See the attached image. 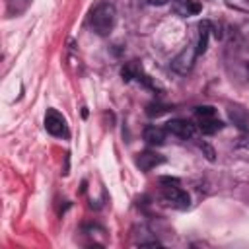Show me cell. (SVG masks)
<instances>
[{
    "label": "cell",
    "instance_id": "obj_15",
    "mask_svg": "<svg viewBox=\"0 0 249 249\" xmlns=\"http://www.w3.org/2000/svg\"><path fill=\"white\" fill-rule=\"evenodd\" d=\"M200 150H204L206 158H208L210 161H214V150H212V148H210L208 144H204V142H202V144H200Z\"/></svg>",
    "mask_w": 249,
    "mask_h": 249
},
{
    "label": "cell",
    "instance_id": "obj_1",
    "mask_svg": "<svg viewBox=\"0 0 249 249\" xmlns=\"http://www.w3.org/2000/svg\"><path fill=\"white\" fill-rule=\"evenodd\" d=\"M117 21V10L109 2H101L91 12V27L97 35H109Z\"/></svg>",
    "mask_w": 249,
    "mask_h": 249
},
{
    "label": "cell",
    "instance_id": "obj_16",
    "mask_svg": "<svg viewBox=\"0 0 249 249\" xmlns=\"http://www.w3.org/2000/svg\"><path fill=\"white\" fill-rule=\"evenodd\" d=\"M160 181H161L163 185H177V183H179V179H175V177H161Z\"/></svg>",
    "mask_w": 249,
    "mask_h": 249
},
{
    "label": "cell",
    "instance_id": "obj_7",
    "mask_svg": "<svg viewBox=\"0 0 249 249\" xmlns=\"http://www.w3.org/2000/svg\"><path fill=\"white\" fill-rule=\"evenodd\" d=\"M212 31H214L212 21L202 19V21L198 23V37H196V45H195L196 54H204V53H206V49H208V39H210V33H212Z\"/></svg>",
    "mask_w": 249,
    "mask_h": 249
},
{
    "label": "cell",
    "instance_id": "obj_8",
    "mask_svg": "<svg viewBox=\"0 0 249 249\" xmlns=\"http://www.w3.org/2000/svg\"><path fill=\"white\" fill-rule=\"evenodd\" d=\"M163 161H165V158L160 156V154H156V152H140V154L136 156V165H138L142 171H150V169H154L156 165H161Z\"/></svg>",
    "mask_w": 249,
    "mask_h": 249
},
{
    "label": "cell",
    "instance_id": "obj_3",
    "mask_svg": "<svg viewBox=\"0 0 249 249\" xmlns=\"http://www.w3.org/2000/svg\"><path fill=\"white\" fill-rule=\"evenodd\" d=\"M161 198H163L165 204H169V206H173V208H179V210L187 208L189 202H191L189 195H187L183 189H179V187H171V185L163 187V191H161Z\"/></svg>",
    "mask_w": 249,
    "mask_h": 249
},
{
    "label": "cell",
    "instance_id": "obj_4",
    "mask_svg": "<svg viewBox=\"0 0 249 249\" xmlns=\"http://www.w3.org/2000/svg\"><path fill=\"white\" fill-rule=\"evenodd\" d=\"M165 130H167L169 134L181 138V140L193 138L195 132H196L195 124H193L191 121H187V119H171V121H167V123H165Z\"/></svg>",
    "mask_w": 249,
    "mask_h": 249
},
{
    "label": "cell",
    "instance_id": "obj_10",
    "mask_svg": "<svg viewBox=\"0 0 249 249\" xmlns=\"http://www.w3.org/2000/svg\"><path fill=\"white\" fill-rule=\"evenodd\" d=\"M222 126H224V123L220 119H214V117L200 119V123H198V128H200L202 134H214V132L222 130Z\"/></svg>",
    "mask_w": 249,
    "mask_h": 249
},
{
    "label": "cell",
    "instance_id": "obj_13",
    "mask_svg": "<svg viewBox=\"0 0 249 249\" xmlns=\"http://www.w3.org/2000/svg\"><path fill=\"white\" fill-rule=\"evenodd\" d=\"M230 117L237 123L239 128H247V119H245V115H239V109H230Z\"/></svg>",
    "mask_w": 249,
    "mask_h": 249
},
{
    "label": "cell",
    "instance_id": "obj_12",
    "mask_svg": "<svg viewBox=\"0 0 249 249\" xmlns=\"http://www.w3.org/2000/svg\"><path fill=\"white\" fill-rule=\"evenodd\" d=\"M195 115H196L198 119H208V117H214V115H216V109H214L212 105H198V107L195 109Z\"/></svg>",
    "mask_w": 249,
    "mask_h": 249
},
{
    "label": "cell",
    "instance_id": "obj_14",
    "mask_svg": "<svg viewBox=\"0 0 249 249\" xmlns=\"http://www.w3.org/2000/svg\"><path fill=\"white\" fill-rule=\"evenodd\" d=\"M165 111H167V109H165L163 105H160V103H150L148 109H146V113H148L150 117H154V115L158 117V115H161V113H165Z\"/></svg>",
    "mask_w": 249,
    "mask_h": 249
},
{
    "label": "cell",
    "instance_id": "obj_2",
    "mask_svg": "<svg viewBox=\"0 0 249 249\" xmlns=\"http://www.w3.org/2000/svg\"><path fill=\"white\" fill-rule=\"evenodd\" d=\"M45 128H47L49 134H53V136H56V138H68V136H70L66 119H64L56 109H47V115H45Z\"/></svg>",
    "mask_w": 249,
    "mask_h": 249
},
{
    "label": "cell",
    "instance_id": "obj_6",
    "mask_svg": "<svg viewBox=\"0 0 249 249\" xmlns=\"http://www.w3.org/2000/svg\"><path fill=\"white\" fill-rule=\"evenodd\" d=\"M171 10L181 18H191L200 12V4L196 0H171Z\"/></svg>",
    "mask_w": 249,
    "mask_h": 249
},
{
    "label": "cell",
    "instance_id": "obj_17",
    "mask_svg": "<svg viewBox=\"0 0 249 249\" xmlns=\"http://www.w3.org/2000/svg\"><path fill=\"white\" fill-rule=\"evenodd\" d=\"M169 0H148V4H152V6H163V4H167Z\"/></svg>",
    "mask_w": 249,
    "mask_h": 249
},
{
    "label": "cell",
    "instance_id": "obj_11",
    "mask_svg": "<svg viewBox=\"0 0 249 249\" xmlns=\"http://www.w3.org/2000/svg\"><path fill=\"white\" fill-rule=\"evenodd\" d=\"M121 76H123V80H124V82H130V80H134V78H138V80H140L142 70L138 68V64H136V62H128V64H124V66L121 68Z\"/></svg>",
    "mask_w": 249,
    "mask_h": 249
},
{
    "label": "cell",
    "instance_id": "obj_5",
    "mask_svg": "<svg viewBox=\"0 0 249 249\" xmlns=\"http://www.w3.org/2000/svg\"><path fill=\"white\" fill-rule=\"evenodd\" d=\"M195 56H198V54H196V49H195V47H187V49H183V51L171 60V68H173L177 74H187V72H191V68H193Z\"/></svg>",
    "mask_w": 249,
    "mask_h": 249
},
{
    "label": "cell",
    "instance_id": "obj_9",
    "mask_svg": "<svg viewBox=\"0 0 249 249\" xmlns=\"http://www.w3.org/2000/svg\"><path fill=\"white\" fill-rule=\"evenodd\" d=\"M165 128H160V126H156V124H150V126H146L144 128V132H142V136H144V140L150 144V146H161L163 142H165Z\"/></svg>",
    "mask_w": 249,
    "mask_h": 249
}]
</instances>
